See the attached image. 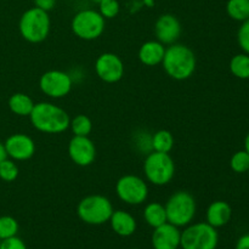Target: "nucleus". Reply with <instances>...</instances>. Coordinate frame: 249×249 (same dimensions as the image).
I'll return each mask as SVG.
<instances>
[{"label":"nucleus","mask_w":249,"mask_h":249,"mask_svg":"<svg viewBox=\"0 0 249 249\" xmlns=\"http://www.w3.org/2000/svg\"><path fill=\"white\" fill-rule=\"evenodd\" d=\"M160 65L172 79L186 80L191 78L196 71L197 58L189 46L175 43L165 48Z\"/></svg>","instance_id":"f257e3e1"},{"label":"nucleus","mask_w":249,"mask_h":249,"mask_svg":"<svg viewBox=\"0 0 249 249\" xmlns=\"http://www.w3.org/2000/svg\"><path fill=\"white\" fill-rule=\"evenodd\" d=\"M29 119L34 128L44 134H61L70 128L71 117L62 107L51 102L34 105Z\"/></svg>","instance_id":"f03ea898"},{"label":"nucleus","mask_w":249,"mask_h":249,"mask_svg":"<svg viewBox=\"0 0 249 249\" xmlns=\"http://www.w3.org/2000/svg\"><path fill=\"white\" fill-rule=\"evenodd\" d=\"M18 29L22 38L28 43H41L48 38L51 29V19L49 12L36 6L26 10L19 18Z\"/></svg>","instance_id":"7ed1b4c3"},{"label":"nucleus","mask_w":249,"mask_h":249,"mask_svg":"<svg viewBox=\"0 0 249 249\" xmlns=\"http://www.w3.org/2000/svg\"><path fill=\"white\" fill-rule=\"evenodd\" d=\"M168 223L185 228L190 225L196 216L197 203L195 197L187 191H177L164 204Z\"/></svg>","instance_id":"20e7f679"},{"label":"nucleus","mask_w":249,"mask_h":249,"mask_svg":"<svg viewBox=\"0 0 249 249\" xmlns=\"http://www.w3.org/2000/svg\"><path fill=\"white\" fill-rule=\"evenodd\" d=\"M143 174L146 180L155 186H164L173 180L175 175V163L169 153H147L143 162Z\"/></svg>","instance_id":"39448f33"},{"label":"nucleus","mask_w":249,"mask_h":249,"mask_svg":"<svg viewBox=\"0 0 249 249\" xmlns=\"http://www.w3.org/2000/svg\"><path fill=\"white\" fill-rule=\"evenodd\" d=\"M112 202L102 195H89L78 203L77 215L88 225H102L109 221L113 213Z\"/></svg>","instance_id":"423d86ee"},{"label":"nucleus","mask_w":249,"mask_h":249,"mask_svg":"<svg viewBox=\"0 0 249 249\" xmlns=\"http://www.w3.org/2000/svg\"><path fill=\"white\" fill-rule=\"evenodd\" d=\"M218 245V231L207 221L190 224L181 231L180 248L182 249H216Z\"/></svg>","instance_id":"0eeeda50"},{"label":"nucleus","mask_w":249,"mask_h":249,"mask_svg":"<svg viewBox=\"0 0 249 249\" xmlns=\"http://www.w3.org/2000/svg\"><path fill=\"white\" fill-rule=\"evenodd\" d=\"M106 19L99 11L92 9L80 10L73 16L71 28L75 36L83 40H95L102 36Z\"/></svg>","instance_id":"6e6552de"},{"label":"nucleus","mask_w":249,"mask_h":249,"mask_svg":"<svg viewBox=\"0 0 249 249\" xmlns=\"http://www.w3.org/2000/svg\"><path fill=\"white\" fill-rule=\"evenodd\" d=\"M116 194L125 204L140 206L148 197L147 182L138 175H123L116 184Z\"/></svg>","instance_id":"1a4fd4ad"},{"label":"nucleus","mask_w":249,"mask_h":249,"mask_svg":"<svg viewBox=\"0 0 249 249\" xmlns=\"http://www.w3.org/2000/svg\"><path fill=\"white\" fill-rule=\"evenodd\" d=\"M73 79L70 73L60 70H50L43 73L39 79L41 92L51 99H62L71 92Z\"/></svg>","instance_id":"9d476101"},{"label":"nucleus","mask_w":249,"mask_h":249,"mask_svg":"<svg viewBox=\"0 0 249 249\" xmlns=\"http://www.w3.org/2000/svg\"><path fill=\"white\" fill-rule=\"evenodd\" d=\"M95 73L105 83L114 84L124 75V63L118 55L104 53L95 61Z\"/></svg>","instance_id":"9b49d317"},{"label":"nucleus","mask_w":249,"mask_h":249,"mask_svg":"<svg viewBox=\"0 0 249 249\" xmlns=\"http://www.w3.org/2000/svg\"><path fill=\"white\" fill-rule=\"evenodd\" d=\"M67 150L71 160L79 167H89L96 160V147L89 136L73 135Z\"/></svg>","instance_id":"f8f14e48"},{"label":"nucleus","mask_w":249,"mask_h":249,"mask_svg":"<svg viewBox=\"0 0 249 249\" xmlns=\"http://www.w3.org/2000/svg\"><path fill=\"white\" fill-rule=\"evenodd\" d=\"M4 146L7 157L17 162L31 160L36 153V142L31 136L23 133L10 135L5 140Z\"/></svg>","instance_id":"ddd939ff"},{"label":"nucleus","mask_w":249,"mask_h":249,"mask_svg":"<svg viewBox=\"0 0 249 249\" xmlns=\"http://www.w3.org/2000/svg\"><path fill=\"white\" fill-rule=\"evenodd\" d=\"M182 27L179 18L172 14H163L155 23V34L163 45H172L179 40Z\"/></svg>","instance_id":"4468645a"},{"label":"nucleus","mask_w":249,"mask_h":249,"mask_svg":"<svg viewBox=\"0 0 249 249\" xmlns=\"http://www.w3.org/2000/svg\"><path fill=\"white\" fill-rule=\"evenodd\" d=\"M181 231L180 228L170 223H165L153 229L151 243L153 249H179Z\"/></svg>","instance_id":"2eb2a0df"},{"label":"nucleus","mask_w":249,"mask_h":249,"mask_svg":"<svg viewBox=\"0 0 249 249\" xmlns=\"http://www.w3.org/2000/svg\"><path fill=\"white\" fill-rule=\"evenodd\" d=\"M108 223L113 232L121 237H129L134 235L138 228L136 219L129 212L122 211V209L113 211Z\"/></svg>","instance_id":"dca6fc26"},{"label":"nucleus","mask_w":249,"mask_h":249,"mask_svg":"<svg viewBox=\"0 0 249 249\" xmlns=\"http://www.w3.org/2000/svg\"><path fill=\"white\" fill-rule=\"evenodd\" d=\"M232 216V209L225 201H214L208 206L206 212V220L209 225L219 229L228 225Z\"/></svg>","instance_id":"f3484780"},{"label":"nucleus","mask_w":249,"mask_h":249,"mask_svg":"<svg viewBox=\"0 0 249 249\" xmlns=\"http://www.w3.org/2000/svg\"><path fill=\"white\" fill-rule=\"evenodd\" d=\"M165 53V45L158 40H148L140 46L138 57L142 65L147 67H155L162 63Z\"/></svg>","instance_id":"a211bd4d"},{"label":"nucleus","mask_w":249,"mask_h":249,"mask_svg":"<svg viewBox=\"0 0 249 249\" xmlns=\"http://www.w3.org/2000/svg\"><path fill=\"white\" fill-rule=\"evenodd\" d=\"M10 111L14 114L19 117H29V114L32 113L34 108V101L32 100L31 96H28L27 94L23 92H15L10 96L9 101Z\"/></svg>","instance_id":"6ab92c4d"},{"label":"nucleus","mask_w":249,"mask_h":249,"mask_svg":"<svg viewBox=\"0 0 249 249\" xmlns=\"http://www.w3.org/2000/svg\"><path fill=\"white\" fill-rule=\"evenodd\" d=\"M143 219L146 224L152 229L168 223L165 207L160 202H151L143 208Z\"/></svg>","instance_id":"aec40b11"},{"label":"nucleus","mask_w":249,"mask_h":249,"mask_svg":"<svg viewBox=\"0 0 249 249\" xmlns=\"http://www.w3.org/2000/svg\"><path fill=\"white\" fill-rule=\"evenodd\" d=\"M174 147V136L169 130H158L152 134V151L170 153Z\"/></svg>","instance_id":"412c9836"},{"label":"nucleus","mask_w":249,"mask_h":249,"mask_svg":"<svg viewBox=\"0 0 249 249\" xmlns=\"http://www.w3.org/2000/svg\"><path fill=\"white\" fill-rule=\"evenodd\" d=\"M226 12L235 21H246L249 18V0H228Z\"/></svg>","instance_id":"4be33fe9"},{"label":"nucleus","mask_w":249,"mask_h":249,"mask_svg":"<svg viewBox=\"0 0 249 249\" xmlns=\"http://www.w3.org/2000/svg\"><path fill=\"white\" fill-rule=\"evenodd\" d=\"M230 71L238 79H249V55L237 53L230 61Z\"/></svg>","instance_id":"5701e85b"},{"label":"nucleus","mask_w":249,"mask_h":249,"mask_svg":"<svg viewBox=\"0 0 249 249\" xmlns=\"http://www.w3.org/2000/svg\"><path fill=\"white\" fill-rule=\"evenodd\" d=\"M70 129L74 136H89L92 130V122L85 114H78L71 118Z\"/></svg>","instance_id":"b1692460"},{"label":"nucleus","mask_w":249,"mask_h":249,"mask_svg":"<svg viewBox=\"0 0 249 249\" xmlns=\"http://www.w3.org/2000/svg\"><path fill=\"white\" fill-rule=\"evenodd\" d=\"M19 225L14 216L2 215L0 216V241L17 236Z\"/></svg>","instance_id":"393cba45"},{"label":"nucleus","mask_w":249,"mask_h":249,"mask_svg":"<svg viewBox=\"0 0 249 249\" xmlns=\"http://www.w3.org/2000/svg\"><path fill=\"white\" fill-rule=\"evenodd\" d=\"M19 169L15 160L7 157L0 163V180L5 182H12L18 177Z\"/></svg>","instance_id":"a878e982"},{"label":"nucleus","mask_w":249,"mask_h":249,"mask_svg":"<svg viewBox=\"0 0 249 249\" xmlns=\"http://www.w3.org/2000/svg\"><path fill=\"white\" fill-rule=\"evenodd\" d=\"M230 167L237 174L248 173L249 170V155L245 150L233 153L230 160Z\"/></svg>","instance_id":"bb28decb"},{"label":"nucleus","mask_w":249,"mask_h":249,"mask_svg":"<svg viewBox=\"0 0 249 249\" xmlns=\"http://www.w3.org/2000/svg\"><path fill=\"white\" fill-rule=\"evenodd\" d=\"M134 146L138 148L139 152L147 153L152 152V135L146 130H140L134 134Z\"/></svg>","instance_id":"cd10ccee"},{"label":"nucleus","mask_w":249,"mask_h":249,"mask_svg":"<svg viewBox=\"0 0 249 249\" xmlns=\"http://www.w3.org/2000/svg\"><path fill=\"white\" fill-rule=\"evenodd\" d=\"M97 4H99V12L105 19L114 18L121 10L118 0H101Z\"/></svg>","instance_id":"c85d7f7f"},{"label":"nucleus","mask_w":249,"mask_h":249,"mask_svg":"<svg viewBox=\"0 0 249 249\" xmlns=\"http://www.w3.org/2000/svg\"><path fill=\"white\" fill-rule=\"evenodd\" d=\"M237 43L245 53L249 55V18L242 22L237 32Z\"/></svg>","instance_id":"c756f323"},{"label":"nucleus","mask_w":249,"mask_h":249,"mask_svg":"<svg viewBox=\"0 0 249 249\" xmlns=\"http://www.w3.org/2000/svg\"><path fill=\"white\" fill-rule=\"evenodd\" d=\"M0 249H27V246L22 238L14 236L0 241Z\"/></svg>","instance_id":"7c9ffc66"},{"label":"nucleus","mask_w":249,"mask_h":249,"mask_svg":"<svg viewBox=\"0 0 249 249\" xmlns=\"http://www.w3.org/2000/svg\"><path fill=\"white\" fill-rule=\"evenodd\" d=\"M56 0H34V6L49 12L55 7Z\"/></svg>","instance_id":"2f4dec72"},{"label":"nucleus","mask_w":249,"mask_h":249,"mask_svg":"<svg viewBox=\"0 0 249 249\" xmlns=\"http://www.w3.org/2000/svg\"><path fill=\"white\" fill-rule=\"evenodd\" d=\"M235 249H249V233H245L238 238Z\"/></svg>","instance_id":"473e14b6"},{"label":"nucleus","mask_w":249,"mask_h":249,"mask_svg":"<svg viewBox=\"0 0 249 249\" xmlns=\"http://www.w3.org/2000/svg\"><path fill=\"white\" fill-rule=\"evenodd\" d=\"M6 158H7V155H6V151H5V146L4 143L0 141V163H1L4 160H6Z\"/></svg>","instance_id":"72a5a7b5"},{"label":"nucleus","mask_w":249,"mask_h":249,"mask_svg":"<svg viewBox=\"0 0 249 249\" xmlns=\"http://www.w3.org/2000/svg\"><path fill=\"white\" fill-rule=\"evenodd\" d=\"M245 151L249 155V133L247 134V136H246L245 139Z\"/></svg>","instance_id":"f704fd0d"},{"label":"nucleus","mask_w":249,"mask_h":249,"mask_svg":"<svg viewBox=\"0 0 249 249\" xmlns=\"http://www.w3.org/2000/svg\"><path fill=\"white\" fill-rule=\"evenodd\" d=\"M142 2H143V5H146V6H148V7H151L155 5V0H142Z\"/></svg>","instance_id":"c9c22d12"},{"label":"nucleus","mask_w":249,"mask_h":249,"mask_svg":"<svg viewBox=\"0 0 249 249\" xmlns=\"http://www.w3.org/2000/svg\"><path fill=\"white\" fill-rule=\"evenodd\" d=\"M91 1H94V2H99V1H101V0H91Z\"/></svg>","instance_id":"e433bc0d"},{"label":"nucleus","mask_w":249,"mask_h":249,"mask_svg":"<svg viewBox=\"0 0 249 249\" xmlns=\"http://www.w3.org/2000/svg\"><path fill=\"white\" fill-rule=\"evenodd\" d=\"M131 249H140V248H131Z\"/></svg>","instance_id":"4c0bfd02"},{"label":"nucleus","mask_w":249,"mask_h":249,"mask_svg":"<svg viewBox=\"0 0 249 249\" xmlns=\"http://www.w3.org/2000/svg\"><path fill=\"white\" fill-rule=\"evenodd\" d=\"M248 174H249V170H248Z\"/></svg>","instance_id":"58836bf2"}]
</instances>
